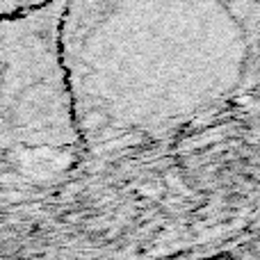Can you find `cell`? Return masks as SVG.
<instances>
[{
	"label": "cell",
	"mask_w": 260,
	"mask_h": 260,
	"mask_svg": "<svg viewBox=\"0 0 260 260\" xmlns=\"http://www.w3.org/2000/svg\"><path fill=\"white\" fill-rule=\"evenodd\" d=\"M62 53L85 146L185 126L258 82V0H67Z\"/></svg>",
	"instance_id": "6da1fadb"
},
{
	"label": "cell",
	"mask_w": 260,
	"mask_h": 260,
	"mask_svg": "<svg viewBox=\"0 0 260 260\" xmlns=\"http://www.w3.org/2000/svg\"><path fill=\"white\" fill-rule=\"evenodd\" d=\"M67 0L0 18V151L82 144L62 53Z\"/></svg>",
	"instance_id": "7a4b0ae2"
},
{
	"label": "cell",
	"mask_w": 260,
	"mask_h": 260,
	"mask_svg": "<svg viewBox=\"0 0 260 260\" xmlns=\"http://www.w3.org/2000/svg\"><path fill=\"white\" fill-rule=\"evenodd\" d=\"M50 3H55V0H0V18L18 16V14L46 7V5H50Z\"/></svg>",
	"instance_id": "3957f363"
}]
</instances>
